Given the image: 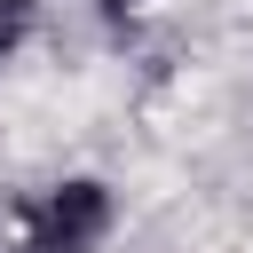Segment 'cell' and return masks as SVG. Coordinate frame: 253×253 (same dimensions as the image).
<instances>
[{"label":"cell","instance_id":"obj_1","mask_svg":"<svg viewBox=\"0 0 253 253\" xmlns=\"http://www.w3.org/2000/svg\"><path fill=\"white\" fill-rule=\"evenodd\" d=\"M32 32H40V8L32 0H0V63H16L32 47Z\"/></svg>","mask_w":253,"mask_h":253}]
</instances>
